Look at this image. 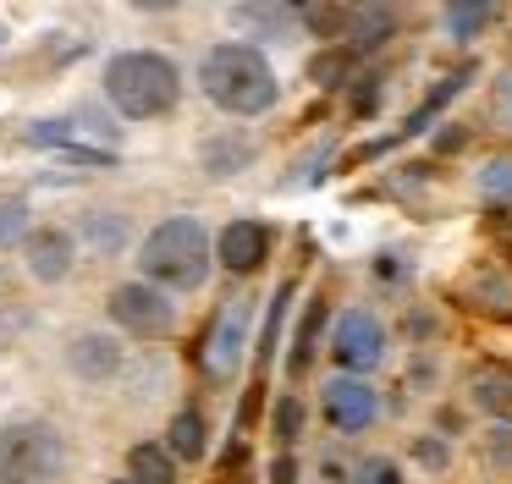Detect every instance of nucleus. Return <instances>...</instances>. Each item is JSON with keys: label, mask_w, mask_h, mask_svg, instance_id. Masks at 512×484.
I'll return each mask as SVG.
<instances>
[{"label": "nucleus", "mask_w": 512, "mask_h": 484, "mask_svg": "<svg viewBox=\"0 0 512 484\" xmlns=\"http://www.w3.org/2000/svg\"><path fill=\"white\" fill-rule=\"evenodd\" d=\"M199 94L221 116L254 121V116H270L281 105V77L254 39H221L199 61Z\"/></svg>", "instance_id": "nucleus-1"}, {"label": "nucleus", "mask_w": 512, "mask_h": 484, "mask_svg": "<svg viewBox=\"0 0 512 484\" xmlns=\"http://www.w3.org/2000/svg\"><path fill=\"white\" fill-rule=\"evenodd\" d=\"M100 94L122 121H160L182 99V66L166 50H116L100 72Z\"/></svg>", "instance_id": "nucleus-2"}, {"label": "nucleus", "mask_w": 512, "mask_h": 484, "mask_svg": "<svg viewBox=\"0 0 512 484\" xmlns=\"http://www.w3.org/2000/svg\"><path fill=\"white\" fill-rule=\"evenodd\" d=\"M215 270L210 253V226L199 215H166L144 231L138 242V281L160 286V292H199Z\"/></svg>", "instance_id": "nucleus-3"}, {"label": "nucleus", "mask_w": 512, "mask_h": 484, "mask_svg": "<svg viewBox=\"0 0 512 484\" xmlns=\"http://www.w3.org/2000/svg\"><path fill=\"white\" fill-rule=\"evenodd\" d=\"M67 468V435L50 418L0 424V484H50Z\"/></svg>", "instance_id": "nucleus-4"}, {"label": "nucleus", "mask_w": 512, "mask_h": 484, "mask_svg": "<svg viewBox=\"0 0 512 484\" xmlns=\"http://www.w3.org/2000/svg\"><path fill=\"white\" fill-rule=\"evenodd\" d=\"M331 363H336V374H353V380H369V374L386 363V352H391V330H386V319L375 314V308H364V303H347L342 314L331 319Z\"/></svg>", "instance_id": "nucleus-5"}, {"label": "nucleus", "mask_w": 512, "mask_h": 484, "mask_svg": "<svg viewBox=\"0 0 512 484\" xmlns=\"http://www.w3.org/2000/svg\"><path fill=\"white\" fill-rule=\"evenodd\" d=\"M105 314H111L116 336H138V341H160L177 330V297H166L149 281H116L111 297H105Z\"/></svg>", "instance_id": "nucleus-6"}, {"label": "nucleus", "mask_w": 512, "mask_h": 484, "mask_svg": "<svg viewBox=\"0 0 512 484\" xmlns=\"http://www.w3.org/2000/svg\"><path fill=\"white\" fill-rule=\"evenodd\" d=\"M248 336H254V303H248V297H226V303L215 308L204 341H199V369L210 374V380H226V374L243 363Z\"/></svg>", "instance_id": "nucleus-7"}, {"label": "nucleus", "mask_w": 512, "mask_h": 484, "mask_svg": "<svg viewBox=\"0 0 512 484\" xmlns=\"http://www.w3.org/2000/svg\"><path fill=\"white\" fill-rule=\"evenodd\" d=\"M61 369H67L72 380H83V385H111L116 374L127 369V347H122L116 330H100V325L72 330L67 347H61Z\"/></svg>", "instance_id": "nucleus-8"}, {"label": "nucleus", "mask_w": 512, "mask_h": 484, "mask_svg": "<svg viewBox=\"0 0 512 484\" xmlns=\"http://www.w3.org/2000/svg\"><path fill=\"white\" fill-rule=\"evenodd\" d=\"M320 418L336 435H364L380 424V391L369 380H353V374H331L320 385Z\"/></svg>", "instance_id": "nucleus-9"}, {"label": "nucleus", "mask_w": 512, "mask_h": 484, "mask_svg": "<svg viewBox=\"0 0 512 484\" xmlns=\"http://www.w3.org/2000/svg\"><path fill=\"white\" fill-rule=\"evenodd\" d=\"M270 242H276V231H270L265 220L237 215V220H226V226L210 237V253H215V264H221L226 275H254V270H265Z\"/></svg>", "instance_id": "nucleus-10"}, {"label": "nucleus", "mask_w": 512, "mask_h": 484, "mask_svg": "<svg viewBox=\"0 0 512 484\" xmlns=\"http://www.w3.org/2000/svg\"><path fill=\"white\" fill-rule=\"evenodd\" d=\"M23 270L34 275L39 286H61L72 270H78V242H72V231L67 226H28Z\"/></svg>", "instance_id": "nucleus-11"}, {"label": "nucleus", "mask_w": 512, "mask_h": 484, "mask_svg": "<svg viewBox=\"0 0 512 484\" xmlns=\"http://www.w3.org/2000/svg\"><path fill=\"white\" fill-rule=\"evenodd\" d=\"M166 457L177 462H204V451H210V418L199 413V407H182V413H171V424H166Z\"/></svg>", "instance_id": "nucleus-12"}, {"label": "nucleus", "mask_w": 512, "mask_h": 484, "mask_svg": "<svg viewBox=\"0 0 512 484\" xmlns=\"http://www.w3.org/2000/svg\"><path fill=\"white\" fill-rule=\"evenodd\" d=\"M474 72H479V66H474V61H463V66H457V72H446V77H441V83H435V88H430V94H424V99H419V105H413V110H408V121H402V138H419V132H424V127H430V121H435V116H441V110H446V105H452V99H457V94H463V88H468V83H474Z\"/></svg>", "instance_id": "nucleus-13"}, {"label": "nucleus", "mask_w": 512, "mask_h": 484, "mask_svg": "<svg viewBox=\"0 0 512 484\" xmlns=\"http://www.w3.org/2000/svg\"><path fill=\"white\" fill-rule=\"evenodd\" d=\"M127 237H133V226H127V215H116V209H89V215H83V226L72 231V242H78V248H89V253H100V259L122 253Z\"/></svg>", "instance_id": "nucleus-14"}, {"label": "nucleus", "mask_w": 512, "mask_h": 484, "mask_svg": "<svg viewBox=\"0 0 512 484\" xmlns=\"http://www.w3.org/2000/svg\"><path fill=\"white\" fill-rule=\"evenodd\" d=\"M325 319H331V303H325V297H314V303L303 308V319H298V336H292V358H287V374H292V380H303V374L314 369V352H320Z\"/></svg>", "instance_id": "nucleus-15"}, {"label": "nucleus", "mask_w": 512, "mask_h": 484, "mask_svg": "<svg viewBox=\"0 0 512 484\" xmlns=\"http://www.w3.org/2000/svg\"><path fill=\"white\" fill-rule=\"evenodd\" d=\"M127 479L133 484H177V462L166 457L160 440H138V446H127Z\"/></svg>", "instance_id": "nucleus-16"}, {"label": "nucleus", "mask_w": 512, "mask_h": 484, "mask_svg": "<svg viewBox=\"0 0 512 484\" xmlns=\"http://www.w3.org/2000/svg\"><path fill=\"white\" fill-rule=\"evenodd\" d=\"M479 198H485V209H496V215H512V154H490L485 165H479Z\"/></svg>", "instance_id": "nucleus-17"}, {"label": "nucleus", "mask_w": 512, "mask_h": 484, "mask_svg": "<svg viewBox=\"0 0 512 484\" xmlns=\"http://www.w3.org/2000/svg\"><path fill=\"white\" fill-rule=\"evenodd\" d=\"M298 297V281H281L276 297H270V314H265V336H259V369L276 358V341H281V325H287V308Z\"/></svg>", "instance_id": "nucleus-18"}, {"label": "nucleus", "mask_w": 512, "mask_h": 484, "mask_svg": "<svg viewBox=\"0 0 512 484\" xmlns=\"http://www.w3.org/2000/svg\"><path fill=\"white\" fill-rule=\"evenodd\" d=\"M468 396H474L479 413H512V380L507 374H474V385H468Z\"/></svg>", "instance_id": "nucleus-19"}, {"label": "nucleus", "mask_w": 512, "mask_h": 484, "mask_svg": "<svg viewBox=\"0 0 512 484\" xmlns=\"http://www.w3.org/2000/svg\"><path fill=\"white\" fill-rule=\"evenodd\" d=\"M353 61H358L353 50H342V44H331V55H320V61L309 66V77H314L320 88H336V83H347V72H353Z\"/></svg>", "instance_id": "nucleus-20"}, {"label": "nucleus", "mask_w": 512, "mask_h": 484, "mask_svg": "<svg viewBox=\"0 0 512 484\" xmlns=\"http://www.w3.org/2000/svg\"><path fill=\"white\" fill-rule=\"evenodd\" d=\"M490 17H496L490 6H446L441 22H446V33H452V39H468V33H479Z\"/></svg>", "instance_id": "nucleus-21"}, {"label": "nucleus", "mask_w": 512, "mask_h": 484, "mask_svg": "<svg viewBox=\"0 0 512 484\" xmlns=\"http://www.w3.org/2000/svg\"><path fill=\"white\" fill-rule=\"evenodd\" d=\"M353 484H408V479H402V462L397 457H364L353 468Z\"/></svg>", "instance_id": "nucleus-22"}, {"label": "nucleus", "mask_w": 512, "mask_h": 484, "mask_svg": "<svg viewBox=\"0 0 512 484\" xmlns=\"http://www.w3.org/2000/svg\"><path fill=\"white\" fill-rule=\"evenodd\" d=\"M408 451H413V462H419V468H430V473H441L446 462H452V440H441V435H419Z\"/></svg>", "instance_id": "nucleus-23"}, {"label": "nucleus", "mask_w": 512, "mask_h": 484, "mask_svg": "<svg viewBox=\"0 0 512 484\" xmlns=\"http://www.w3.org/2000/svg\"><path fill=\"white\" fill-rule=\"evenodd\" d=\"M28 204L23 198H17V204H0V248H6V242H17V237H28Z\"/></svg>", "instance_id": "nucleus-24"}, {"label": "nucleus", "mask_w": 512, "mask_h": 484, "mask_svg": "<svg viewBox=\"0 0 512 484\" xmlns=\"http://www.w3.org/2000/svg\"><path fill=\"white\" fill-rule=\"evenodd\" d=\"M298 429H303V402L298 396H281L276 402V440H298Z\"/></svg>", "instance_id": "nucleus-25"}, {"label": "nucleus", "mask_w": 512, "mask_h": 484, "mask_svg": "<svg viewBox=\"0 0 512 484\" xmlns=\"http://www.w3.org/2000/svg\"><path fill=\"white\" fill-rule=\"evenodd\" d=\"M248 160H254V149L243 143V149H210V160H204V165H210V176H221L226 165L237 171V165H248Z\"/></svg>", "instance_id": "nucleus-26"}, {"label": "nucleus", "mask_w": 512, "mask_h": 484, "mask_svg": "<svg viewBox=\"0 0 512 484\" xmlns=\"http://www.w3.org/2000/svg\"><path fill=\"white\" fill-rule=\"evenodd\" d=\"M496 116L512 127V72H501V88H496Z\"/></svg>", "instance_id": "nucleus-27"}, {"label": "nucleus", "mask_w": 512, "mask_h": 484, "mask_svg": "<svg viewBox=\"0 0 512 484\" xmlns=\"http://www.w3.org/2000/svg\"><path fill=\"white\" fill-rule=\"evenodd\" d=\"M270 484H298V462L276 457V462H270Z\"/></svg>", "instance_id": "nucleus-28"}, {"label": "nucleus", "mask_w": 512, "mask_h": 484, "mask_svg": "<svg viewBox=\"0 0 512 484\" xmlns=\"http://www.w3.org/2000/svg\"><path fill=\"white\" fill-rule=\"evenodd\" d=\"M435 149H463V127H441V138H435Z\"/></svg>", "instance_id": "nucleus-29"}, {"label": "nucleus", "mask_w": 512, "mask_h": 484, "mask_svg": "<svg viewBox=\"0 0 512 484\" xmlns=\"http://www.w3.org/2000/svg\"><path fill=\"white\" fill-rule=\"evenodd\" d=\"M111 484H133V479H127V473H122V479H111Z\"/></svg>", "instance_id": "nucleus-30"}]
</instances>
